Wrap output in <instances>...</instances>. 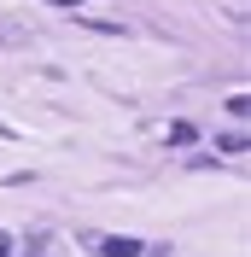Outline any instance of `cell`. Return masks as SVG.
<instances>
[{
    "instance_id": "obj_3",
    "label": "cell",
    "mask_w": 251,
    "mask_h": 257,
    "mask_svg": "<svg viewBox=\"0 0 251 257\" xmlns=\"http://www.w3.org/2000/svg\"><path fill=\"white\" fill-rule=\"evenodd\" d=\"M0 257H6V245H0Z\"/></svg>"
},
{
    "instance_id": "obj_2",
    "label": "cell",
    "mask_w": 251,
    "mask_h": 257,
    "mask_svg": "<svg viewBox=\"0 0 251 257\" xmlns=\"http://www.w3.org/2000/svg\"><path fill=\"white\" fill-rule=\"evenodd\" d=\"M53 6H82V0H53Z\"/></svg>"
},
{
    "instance_id": "obj_1",
    "label": "cell",
    "mask_w": 251,
    "mask_h": 257,
    "mask_svg": "<svg viewBox=\"0 0 251 257\" xmlns=\"http://www.w3.org/2000/svg\"><path fill=\"white\" fill-rule=\"evenodd\" d=\"M99 251H105V257H141L146 245L141 240H99Z\"/></svg>"
}]
</instances>
